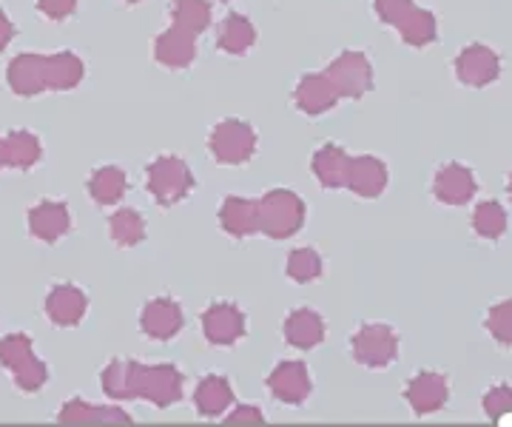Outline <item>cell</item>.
<instances>
[{
	"instance_id": "6da1fadb",
	"label": "cell",
	"mask_w": 512,
	"mask_h": 427,
	"mask_svg": "<svg viewBox=\"0 0 512 427\" xmlns=\"http://www.w3.org/2000/svg\"><path fill=\"white\" fill-rule=\"evenodd\" d=\"M325 75L336 92L348 97H359L370 89V63L362 52H345Z\"/></svg>"
},
{
	"instance_id": "7a4b0ae2",
	"label": "cell",
	"mask_w": 512,
	"mask_h": 427,
	"mask_svg": "<svg viewBox=\"0 0 512 427\" xmlns=\"http://www.w3.org/2000/svg\"><path fill=\"white\" fill-rule=\"evenodd\" d=\"M456 72L467 86H487L498 77V57L487 46H470L458 55Z\"/></svg>"
},
{
	"instance_id": "3957f363",
	"label": "cell",
	"mask_w": 512,
	"mask_h": 427,
	"mask_svg": "<svg viewBox=\"0 0 512 427\" xmlns=\"http://www.w3.org/2000/svg\"><path fill=\"white\" fill-rule=\"evenodd\" d=\"M214 154L220 160H228V163H239L251 154V146H254V134L245 123H237V120H228L222 123L220 129L214 131Z\"/></svg>"
},
{
	"instance_id": "277c9868",
	"label": "cell",
	"mask_w": 512,
	"mask_h": 427,
	"mask_svg": "<svg viewBox=\"0 0 512 427\" xmlns=\"http://www.w3.org/2000/svg\"><path fill=\"white\" fill-rule=\"evenodd\" d=\"M157 57H160V63H165V66L183 69V66H188L197 57V38L191 32L180 29V26H174L157 43Z\"/></svg>"
},
{
	"instance_id": "5b68a950",
	"label": "cell",
	"mask_w": 512,
	"mask_h": 427,
	"mask_svg": "<svg viewBox=\"0 0 512 427\" xmlns=\"http://www.w3.org/2000/svg\"><path fill=\"white\" fill-rule=\"evenodd\" d=\"M336 97L339 92L333 89V83L328 80V75H308L302 77V83H299V89H296V103H299V109H305V112L319 114L330 109L333 103H336Z\"/></svg>"
},
{
	"instance_id": "8992f818",
	"label": "cell",
	"mask_w": 512,
	"mask_h": 427,
	"mask_svg": "<svg viewBox=\"0 0 512 427\" xmlns=\"http://www.w3.org/2000/svg\"><path fill=\"white\" fill-rule=\"evenodd\" d=\"M254 40L256 32L254 26H251V20L242 18V15H231L222 23L217 46H220L222 52H231V55H245L254 46Z\"/></svg>"
},
{
	"instance_id": "52a82bcc",
	"label": "cell",
	"mask_w": 512,
	"mask_h": 427,
	"mask_svg": "<svg viewBox=\"0 0 512 427\" xmlns=\"http://www.w3.org/2000/svg\"><path fill=\"white\" fill-rule=\"evenodd\" d=\"M205 328H208V339L211 342H234L239 334H242V314L237 308H228V305H220V308H211L205 314Z\"/></svg>"
},
{
	"instance_id": "ba28073f",
	"label": "cell",
	"mask_w": 512,
	"mask_h": 427,
	"mask_svg": "<svg viewBox=\"0 0 512 427\" xmlns=\"http://www.w3.org/2000/svg\"><path fill=\"white\" fill-rule=\"evenodd\" d=\"M174 23L191 35H200L211 23V6L205 0H180L174 6Z\"/></svg>"
},
{
	"instance_id": "9c48e42d",
	"label": "cell",
	"mask_w": 512,
	"mask_h": 427,
	"mask_svg": "<svg viewBox=\"0 0 512 427\" xmlns=\"http://www.w3.org/2000/svg\"><path fill=\"white\" fill-rule=\"evenodd\" d=\"M399 29H402L404 40L410 46H427V43H433V38H436V20H433L430 12H419V9H413L402 20Z\"/></svg>"
},
{
	"instance_id": "30bf717a",
	"label": "cell",
	"mask_w": 512,
	"mask_h": 427,
	"mask_svg": "<svg viewBox=\"0 0 512 427\" xmlns=\"http://www.w3.org/2000/svg\"><path fill=\"white\" fill-rule=\"evenodd\" d=\"M288 339L299 348H311L322 339V322L311 314V311H302V314L291 316L288 322Z\"/></svg>"
},
{
	"instance_id": "8fae6325",
	"label": "cell",
	"mask_w": 512,
	"mask_h": 427,
	"mask_svg": "<svg viewBox=\"0 0 512 427\" xmlns=\"http://www.w3.org/2000/svg\"><path fill=\"white\" fill-rule=\"evenodd\" d=\"M410 12H413V0H376V15L390 26H402V20Z\"/></svg>"
},
{
	"instance_id": "7c38bea8",
	"label": "cell",
	"mask_w": 512,
	"mask_h": 427,
	"mask_svg": "<svg viewBox=\"0 0 512 427\" xmlns=\"http://www.w3.org/2000/svg\"><path fill=\"white\" fill-rule=\"evenodd\" d=\"M40 6L49 12V18H66V12L74 6V0H40Z\"/></svg>"
},
{
	"instance_id": "4fadbf2b",
	"label": "cell",
	"mask_w": 512,
	"mask_h": 427,
	"mask_svg": "<svg viewBox=\"0 0 512 427\" xmlns=\"http://www.w3.org/2000/svg\"><path fill=\"white\" fill-rule=\"evenodd\" d=\"M9 32H12V29H9V23L0 18V46L6 43V38H9Z\"/></svg>"
},
{
	"instance_id": "5bb4252c",
	"label": "cell",
	"mask_w": 512,
	"mask_h": 427,
	"mask_svg": "<svg viewBox=\"0 0 512 427\" xmlns=\"http://www.w3.org/2000/svg\"><path fill=\"white\" fill-rule=\"evenodd\" d=\"M222 3H228V0H222Z\"/></svg>"
},
{
	"instance_id": "9a60e30c",
	"label": "cell",
	"mask_w": 512,
	"mask_h": 427,
	"mask_svg": "<svg viewBox=\"0 0 512 427\" xmlns=\"http://www.w3.org/2000/svg\"><path fill=\"white\" fill-rule=\"evenodd\" d=\"M131 3H134V0H131Z\"/></svg>"
}]
</instances>
